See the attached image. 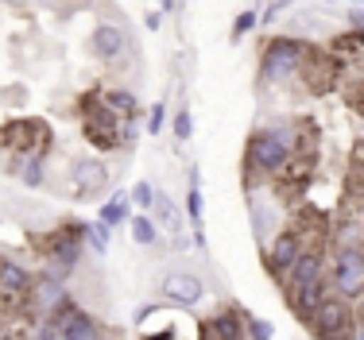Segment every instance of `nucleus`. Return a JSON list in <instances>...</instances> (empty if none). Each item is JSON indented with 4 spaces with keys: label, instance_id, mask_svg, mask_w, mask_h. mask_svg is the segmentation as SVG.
<instances>
[{
    "label": "nucleus",
    "instance_id": "1",
    "mask_svg": "<svg viewBox=\"0 0 364 340\" xmlns=\"http://www.w3.org/2000/svg\"><path fill=\"white\" fill-rule=\"evenodd\" d=\"M310 39L302 35H267L264 50H259V74H256V89H279L291 77L302 74L310 58Z\"/></svg>",
    "mask_w": 364,
    "mask_h": 340
},
{
    "label": "nucleus",
    "instance_id": "2",
    "mask_svg": "<svg viewBox=\"0 0 364 340\" xmlns=\"http://www.w3.org/2000/svg\"><path fill=\"white\" fill-rule=\"evenodd\" d=\"M291 163H294V155H291L287 147H283L272 132H267L264 124H259L256 132L248 136V143H245V174H248V190H259V186H267V182L283 178Z\"/></svg>",
    "mask_w": 364,
    "mask_h": 340
},
{
    "label": "nucleus",
    "instance_id": "3",
    "mask_svg": "<svg viewBox=\"0 0 364 340\" xmlns=\"http://www.w3.org/2000/svg\"><path fill=\"white\" fill-rule=\"evenodd\" d=\"M326 283H329V294L349 302V306L364 298V243H345V248L329 251Z\"/></svg>",
    "mask_w": 364,
    "mask_h": 340
},
{
    "label": "nucleus",
    "instance_id": "4",
    "mask_svg": "<svg viewBox=\"0 0 364 340\" xmlns=\"http://www.w3.org/2000/svg\"><path fill=\"white\" fill-rule=\"evenodd\" d=\"M39 251L47 259V267L70 275L85 256V221H58L47 236L39 240Z\"/></svg>",
    "mask_w": 364,
    "mask_h": 340
},
{
    "label": "nucleus",
    "instance_id": "5",
    "mask_svg": "<svg viewBox=\"0 0 364 340\" xmlns=\"http://www.w3.org/2000/svg\"><path fill=\"white\" fill-rule=\"evenodd\" d=\"M120 124L124 120L117 112H109V104L101 101V89L82 97V136L90 139V147L97 151H117L120 147Z\"/></svg>",
    "mask_w": 364,
    "mask_h": 340
},
{
    "label": "nucleus",
    "instance_id": "6",
    "mask_svg": "<svg viewBox=\"0 0 364 340\" xmlns=\"http://www.w3.org/2000/svg\"><path fill=\"white\" fill-rule=\"evenodd\" d=\"M70 286H66V275L55 271V267H43V271L31 278V290H28V302H23V313H28V321H36V325H43V321L50 317L63 302H70Z\"/></svg>",
    "mask_w": 364,
    "mask_h": 340
},
{
    "label": "nucleus",
    "instance_id": "7",
    "mask_svg": "<svg viewBox=\"0 0 364 340\" xmlns=\"http://www.w3.org/2000/svg\"><path fill=\"white\" fill-rule=\"evenodd\" d=\"M50 128L47 120H8L0 128V147H4L8 159L16 155H50Z\"/></svg>",
    "mask_w": 364,
    "mask_h": 340
},
{
    "label": "nucleus",
    "instance_id": "8",
    "mask_svg": "<svg viewBox=\"0 0 364 340\" xmlns=\"http://www.w3.org/2000/svg\"><path fill=\"white\" fill-rule=\"evenodd\" d=\"M85 50H90L97 62H109V66L124 55H140V47H136V39L128 35L124 20H97L90 31V39H85Z\"/></svg>",
    "mask_w": 364,
    "mask_h": 340
},
{
    "label": "nucleus",
    "instance_id": "9",
    "mask_svg": "<svg viewBox=\"0 0 364 340\" xmlns=\"http://www.w3.org/2000/svg\"><path fill=\"white\" fill-rule=\"evenodd\" d=\"M306 248H314V243L306 240V232H302V224H291V229H279V236L264 248V271L272 278H287L291 267L299 263V256Z\"/></svg>",
    "mask_w": 364,
    "mask_h": 340
},
{
    "label": "nucleus",
    "instance_id": "10",
    "mask_svg": "<svg viewBox=\"0 0 364 340\" xmlns=\"http://www.w3.org/2000/svg\"><path fill=\"white\" fill-rule=\"evenodd\" d=\"M159 298L175 309H194L205 302V278L198 271H171L159 278Z\"/></svg>",
    "mask_w": 364,
    "mask_h": 340
},
{
    "label": "nucleus",
    "instance_id": "11",
    "mask_svg": "<svg viewBox=\"0 0 364 340\" xmlns=\"http://www.w3.org/2000/svg\"><path fill=\"white\" fill-rule=\"evenodd\" d=\"M109 182H112V170H109L105 159H97V155H82V159L70 163V186H74V197H77V202L105 194Z\"/></svg>",
    "mask_w": 364,
    "mask_h": 340
},
{
    "label": "nucleus",
    "instance_id": "12",
    "mask_svg": "<svg viewBox=\"0 0 364 340\" xmlns=\"http://www.w3.org/2000/svg\"><path fill=\"white\" fill-rule=\"evenodd\" d=\"M31 275L20 259L12 256H0V302L4 309H20L23 313V302H28V290H31Z\"/></svg>",
    "mask_w": 364,
    "mask_h": 340
},
{
    "label": "nucleus",
    "instance_id": "13",
    "mask_svg": "<svg viewBox=\"0 0 364 340\" xmlns=\"http://www.w3.org/2000/svg\"><path fill=\"white\" fill-rule=\"evenodd\" d=\"M326 263H329L326 243H314V248H306V251L299 256V263L291 267V275L283 278V298H291L294 290H302V286L322 283V278H326Z\"/></svg>",
    "mask_w": 364,
    "mask_h": 340
},
{
    "label": "nucleus",
    "instance_id": "14",
    "mask_svg": "<svg viewBox=\"0 0 364 340\" xmlns=\"http://www.w3.org/2000/svg\"><path fill=\"white\" fill-rule=\"evenodd\" d=\"M248 213H252V236L259 248H267L275 236H279V205H275V194H259L252 190L248 194Z\"/></svg>",
    "mask_w": 364,
    "mask_h": 340
},
{
    "label": "nucleus",
    "instance_id": "15",
    "mask_svg": "<svg viewBox=\"0 0 364 340\" xmlns=\"http://www.w3.org/2000/svg\"><path fill=\"white\" fill-rule=\"evenodd\" d=\"M302 82H306V89L314 93V97H322V93H329L337 82H341V62H337L329 50H310V58H306V66H302Z\"/></svg>",
    "mask_w": 364,
    "mask_h": 340
},
{
    "label": "nucleus",
    "instance_id": "16",
    "mask_svg": "<svg viewBox=\"0 0 364 340\" xmlns=\"http://www.w3.org/2000/svg\"><path fill=\"white\" fill-rule=\"evenodd\" d=\"M202 340H248L245 336V313L240 306H221L205 317Z\"/></svg>",
    "mask_w": 364,
    "mask_h": 340
},
{
    "label": "nucleus",
    "instance_id": "17",
    "mask_svg": "<svg viewBox=\"0 0 364 340\" xmlns=\"http://www.w3.org/2000/svg\"><path fill=\"white\" fill-rule=\"evenodd\" d=\"M155 221V229L159 232H171V236H182V224H186V209H178V202L171 194H163V190H155V202H151V213H147Z\"/></svg>",
    "mask_w": 364,
    "mask_h": 340
},
{
    "label": "nucleus",
    "instance_id": "18",
    "mask_svg": "<svg viewBox=\"0 0 364 340\" xmlns=\"http://www.w3.org/2000/svg\"><path fill=\"white\" fill-rule=\"evenodd\" d=\"M326 298H329V283L322 278V283H314V286H302V290H294L291 298H287V306L294 309V317H299L302 325H310V321H314V313L326 306Z\"/></svg>",
    "mask_w": 364,
    "mask_h": 340
},
{
    "label": "nucleus",
    "instance_id": "19",
    "mask_svg": "<svg viewBox=\"0 0 364 340\" xmlns=\"http://www.w3.org/2000/svg\"><path fill=\"white\" fill-rule=\"evenodd\" d=\"M8 174L23 190H39L47 182V155H16V159H8Z\"/></svg>",
    "mask_w": 364,
    "mask_h": 340
},
{
    "label": "nucleus",
    "instance_id": "20",
    "mask_svg": "<svg viewBox=\"0 0 364 340\" xmlns=\"http://www.w3.org/2000/svg\"><path fill=\"white\" fill-rule=\"evenodd\" d=\"M101 101L109 104V112H117L120 120H140V97L132 85H109L101 89Z\"/></svg>",
    "mask_w": 364,
    "mask_h": 340
},
{
    "label": "nucleus",
    "instance_id": "21",
    "mask_svg": "<svg viewBox=\"0 0 364 340\" xmlns=\"http://www.w3.org/2000/svg\"><path fill=\"white\" fill-rule=\"evenodd\" d=\"M337 16L341 12H333V8H299L291 20V31H333Z\"/></svg>",
    "mask_w": 364,
    "mask_h": 340
},
{
    "label": "nucleus",
    "instance_id": "22",
    "mask_svg": "<svg viewBox=\"0 0 364 340\" xmlns=\"http://www.w3.org/2000/svg\"><path fill=\"white\" fill-rule=\"evenodd\" d=\"M132 202H128V194L124 190H117V194H109V202L101 205V213H97V221L105 224V229H120V224H128L132 221Z\"/></svg>",
    "mask_w": 364,
    "mask_h": 340
},
{
    "label": "nucleus",
    "instance_id": "23",
    "mask_svg": "<svg viewBox=\"0 0 364 340\" xmlns=\"http://www.w3.org/2000/svg\"><path fill=\"white\" fill-rule=\"evenodd\" d=\"M128 232H132L136 248H159V229H155V221L147 213H132V221H128Z\"/></svg>",
    "mask_w": 364,
    "mask_h": 340
},
{
    "label": "nucleus",
    "instance_id": "24",
    "mask_svg": "<svg viewBox=\"0 0 364 340\" xmlns=\"http://www.w3.org/2000/svg\"><path fill=\"white\" fill-rule=\"evenodd\" d=\"M329 55H333L337 62H345V58H353V55H364V35H357V31H337L333 39H329Z\"/></svg>",
    "mask_w": 364,
    "mask_h": 340
},
{
    "label": "nucleus",
    "instance_id": "25",
    "mask_svg": "<svg viewBox=\"0 0 364 340\" xmlns=\"http://www.w3.org/2000/svg\"><path fill=\"white\" fill-rule=\"evenodd\" d=\"M85 248H90L93 256H109V248H112V229H105L101 221H85Z\"/></svg>",
    "mask_w": 364,
    "mask_h": 340
},
{
    "label": "nucleus",
    "instance_id": "26",
    "mask_svg": "<svg viewBox=\"0 0 364 340\" xmlns=\"http://www.w3.org/2000/svg\"><path fill=\"white\" fill-rule=\"evenodd\" d=\"M256 28H259V8H245V12H237L232 31H229V43H232V47H240V43H245Z\"/></svg>",
    "mask_w": 364,
    "mask_h": 340
},
{
    "label": "nucleus",
    "instance_id": "27",
    "mask_svg": "<svg viewBox=\"0 0 364 340\" xmlns=\"http://www.w3.org/2000/svg\"><path fill=\"white\" fill-rule=\"evenodd\" d=\"M171 136H175V143H178V147H186L190 139H194V116H190L186 104L171 112Z\"/></svg>",
    "mask_w": 364,
    "mask_h": 340
},
{
    "label": "nucleus",
    "instance_id": "28",
    "mask_svg": "<svg viewBox=\"0 0 364 340\" xmlns=\"http://www.w3.org/2000/svg\"><path fill=\"white\" fill-rule=\"evenodd\" d=\"M186 224L194 232H202V224H205V194L202 190H186Z\"/></svg>",
    "mask_w": 364,
    "mask_h": 340
},
{
    "label": "nucleus",
    "instance_id": "29",
    "mask_svg": "<svg viewBox=\"0 0 364 340\" xmlns=\"http://www.w3.org/2000/svg\"><path fill=\"white\" fill-rule=\"evenodd\" d=\"M163 128H171V109H167V101H155L151 112L144 116V136H159Z\"/></svg>",
    "mask_w": 364,
    "mask_h": 340
},
{
    "label": "nucleus",
    "instance_id": "30",
    "mask_svg": "<svg viewBox=\"0 0 364 340\" xmlns=\"http://www.w3.org/2000/svg\"><path fill=\"white\" fill-rule=\"evenodd\" d=\"M240 313H245V336L248 340H275V325L267 317H256L248 309H240Z\"/></svg>",
    "mask_w": 364,
    "mask_h": 340
},
{
    "label": "nucleus",
    "instance_id": "31",
    "mask_svg": "<svg viewBox=\"0 0 364 340\" xmlns=\"http://www.w3.org/2000/svg\"><path fill=\"white\" fill-rule=\"evenodd\" d=\"M128 202H132V209H136V213H151L155 186H151V182H136V186L128 190Z\"/></svg>",
    "mask_w": 364,
    "mask_h": 340
},
{
    "label": "nucleus",
    "instance_id": "32",
    "mask_svg": "<svg viewBox=\"0 0 364 340\" xmlns=\"http://www.w3.org/2000/svg\"><path fill=\"white\" fill-rule=\"evenodd\" d=\"M287 8H291L287 0H272V4H264V8H259V28H272V23L279 20Z\"/></svg>",
    "mask_w": 364,
    "mask_h": 340
},
{
    "label": "nucleus",
    "instance_id": "33",
    "mask_svg": "<svg viewBox=\"0 0 364 340\" xmlns=\"http://www.w3.org/2000/svg\"><path fill=\"white\" fill-rule=\"evenodd\" d=\"M140 136H144V120H124L120 124V147H136Z\"/></svg>",
    "mask_w": 364,
    "mask_h": 340
},
{
    "label": "nucleus",
    "instance_id": "34",
    "mask_svg": "<svg viewBox=\"0 0 364 340\" xmlns=\"http://www.w3.org/2000/svg\"><path fill=\"white\" fill-rule=\"evenodd\" d=\"M163 309V302H144V306H136V325H147V321H151L155 317V313H159Z\"/></svg>",
    "mask_w": 364,
    "mask_h": 340
},
{
    "label": "nucleus",
    "instance_id": "35",
    "mask_svg": "<svg viewBox=\"0 0 364 340\" xmlns=\"http://www.w3.org/2000/svg\"><path fill=\"white\" fill-rule=\"evenodd\" d=\"M341 20L349 23V28L357 31V35H364V8H345V12H341Z\"/></svg>",
    "mask_w": 364,
    "mask_h": 340
},
{
    "label": "nucleus",
    "instance_id": "36",
    "mask_svg": "<svg viewBox=\"0 0 364 340\" xmlns=\"http://www.w3.org/2000/svg\"><path fill=\"white\" fill-rule=\"evenodd\" d=\"M23 93H28V89H23V85H8V89H4V104H12V109H20V104L28 101V97H23Z\"/></svg>",
    "mask_w": 364,
    "mask_h": 340
},
{
    "label": "nucleus",
    "instance_id": "37",
    "mask_svg": "<svg viewBox=\"0 0 364 340\" xmlns=\"http://www.w3.org/2000/svg\"><path fill=\"white\" fill-rule=\"evenodd\" d=\"M144 28L147 31H159L163 28V12H151V8H147V12H144Z\"/></svg>",
    "mask_w": 364,
    "mask_h": 340
},
{
    "label": "nucleus",
    "instance_id": "38",
    "mask_svg": "<svg viewBox=\"0 0 364 340\" xmlns=\"http://www.w3.org/2000/svg\"><path fill=\"white\" fill-rule=\"evenodd\" d=\"M175 336H178V329L167 325V329H159V333H144L140 340H175Z\"/></svg>",
    "mask_w": 364,
    "mask_h": 340
},
{
    "label": "nucleus",
    "instance_id": "39",
    "mask_svg": "<svg viewBox=\"0 0 364 340\" xmlns=\"http://www.w3.org/2000/svg\"><path fill=\"white\" fill-rule=\"evenodd\" d=\"M357 221H360V229H364V209H360V216H357Z\"/></svg>",
    "mask_w": 364,
    "mask_h": 340
},
{
    "label": "nucleus",
    "instance_id": "40",
    "mask_svg": "<svg viewBox=\"0 0 364 340\" xmlns=\"http://www.w3.org/2000/svg\"><path fill=\"white\" fill-rule=\"evenodd\" d=\"M357 340H364V325H360V333H357Z\"/></svg>",
    "mask_w": 364,
    "mask_h": 340
},
{
    "label": "nucleus",
    "instance_id": "41",
    "mask_svg": "<svg viewBox=\"0 0 364 340\" xmlns=\"http://www.w3.org/2000/svg\"><path fill=\"white\" fill-rule=\"evenodd\" d=\"M0 216H4V213H0Z\"/></svg>",
    "mask_w": 364,
    "mask_h": 340
},
{
    "label": "nucleus",
    "instance_id": "42",
    "mask_svg": "<svg viewBox=\"0 0 364 340\" xmlns=\"http://www.w3.org/2000/svg\"><path fill=\"white\" fill-rule=\"evenodd\" d=\"M357 163H360V159H357Z\"/></svg>",
    "mask_w": 364,
    "mask_h": 340
}]
</instances>
